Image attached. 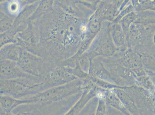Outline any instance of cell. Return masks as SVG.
I'll return each mask as SVG.
<instances>
[{
    "mask_svg": "<svg viewBox=\"0 0 155 115\" xmlns=\"http://www.w3.org/2000/svg\"><path fill=\"white\" fill-rule=\"evenodd\" d=\"M18 62L25 72L42 78L45 76L52 69L58 66L25 49Z\"/></svg>",
    "mask_w": 155,
    "mask_h": 115,
    "instance_id": "obj_3",
    "label": "cell"
},
{
    "mask_svg": "<svg viewBox=\"0 0 155 115\" xmlns=\"http://www.w3.org/2000/svg\"><path fill=\"white\" fill-rule=\"evenodd\" d=\"M32 103V101L31 99H17L8 95L1 94L0 113L2 115H13L12 111L18 106Z\"/></svg>",
    "mask_w": 155,
    "mask_h": 115,
    "instance_id": "obj_6",
    "label": "cell"
},
{
    "mask_svg": "<svg viewBox=\"0 0 155 115\" xmlns=\"http://www.w3.org/2000/svg\"></svg>",
    "mask_w": 155,
    "mask_h": 115,
    "instance_id": "obj_9",
    "label": "cell"
},
{
    "mask_svg": "<svg viewBox=\"0 0 155 115\" xmlns=\"http://www.w3.org/2000/svg\"><path fill=\"white\" fill-rule=\"evenodd\" d=\"M152 79L153 81V83L155 85V73H153L152 74Z\"/></svg>",
    "mask_w": 155,
    "mask_h": 115,
    "instance_id": "obj_8",
    "label": "cell"
},
{
    "mask_svg": "<svg viewBox=\"0 0 155 115\" xmlns=\"http://www.w3.org/2000/svg\"><path fill=\"white\" fill-rule=\"evenodd\" d=\"M77 79L67 83L53 87L30 97L32 103L20 105L19 115H64L75 102L74 95L80 89Z\"/></svg>",
    "mask_w": 155,
    "mask_h": 115,
    "instance_id": "obj_1",
    "label": "cell"
},
{
    "mask_svg": "<svg viewBox=\"0 0 155 115\" xmlns=\"http://www.w3.org/2000/svg\"><path fill=\"white\" fill-rule=\"evenodd\" d=\"M24 49L16 43H10L1 47L0 58L1 60H8L18 62L21 58Z\"/></svg>",
    "mask_w": 155,
    "mask_h": 115,
    "instance_id": "obj_7",
    "label": "cell"
},
{
    "mask_svg": "<svg viewBox=\"0 0 155 115\" xmlns=\"http://www.w3.org/2000/svg\"><path fill=\"white\" fill-rule=\"evenodd\" d=\"M37 76L30 75L22 70L17 61L8 60H1L0 79L20 78H35Z\"/></svg>",
    "mask_w": 155,
    "mask_h": 115,
    "instance_id": "obj_5",
    "label": "cell"
},
{
    "mask_svg": "<svg viewBox=\"0 0 155 115\" xmlns=\"http://www.w3.org/2000/svg\"><path fill=\"white\" fill-rule=\"evenodd\" d=\"M1 94L19 99H27L45 90L43 78L1 79Z\"/></svg>",
    "mask_w": 155,
    "mask_h": 115,
    "instance_id": "obj_2",
    "label": "cell"
},
{
    "mask_svg": "<svg viewBox=\"0 0 155 115\" xmlns=\"http://www.w3.org/2000/svg\"><path fill=\"white\" fill-rule=\"evenodd\" d=\"M43 78L45 90L77 79L69 72L67 67L62 65L54 67Z\"/></svg>",
    "mask_w": 155,
    "mask_h": 115,
    "instance_id": "obj_4",
    "label": "cell"
}]
</instances>
